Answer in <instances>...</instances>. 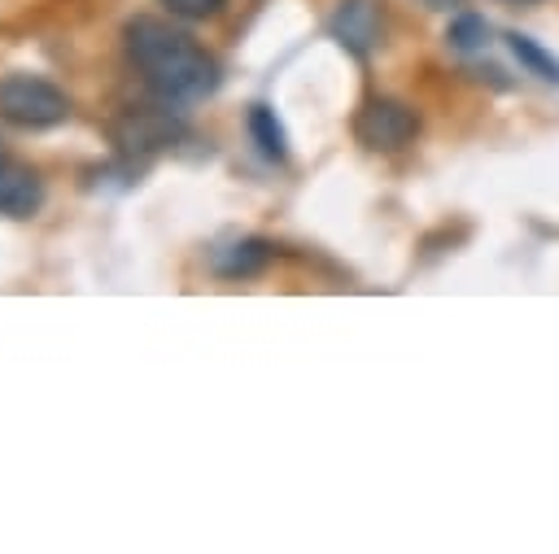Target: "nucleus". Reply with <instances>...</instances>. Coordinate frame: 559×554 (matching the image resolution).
<instances>
[{
    "mask_svg": "<svg viewBox=\"0 0 559 554\" xmlns=\"http://www.w3.org/2000/svg\"><path fill=\"white\" fill-rule=\"evenodd\" d=\"M44 209V179L22 166L0 157V218H35Z\"/></svg>",
    "mask_w": 559,
    "mask_h": 554,
    "instance_id": "obj_7",
    "label": "nucleus"
},
{
    "mask_svg": "<svg viewBox=\"0 0 559 554\" xmlns=\"http://www.w3.org/2000/svg\"><path fill=\"white\" fill-rule=\"evenodd\" d=\"M419 135V113L402 100L389 96H371L358 113H354V140L371 153H397Z\"/></svg>",
    "mask_w": 559,
    "mask_h": 554,
    "instance_id": "obj_4",
    "label": "nucleus"
},
{
    "mask_svg": "<svg viewBox=\"0 0 559 554\" xmlns=\"http://www.w3.org/2000/svg\"><path fill=\"white\" fill-rule=\"evenodd\" d=\"M245 122H249V140L258 144V153L266 161H284L288 157V131H284V122L275 118L271 105H253Z\"/></svg>",
    "mask_w": 559,
    "mask_h": 554,
    "instance_id": "obj_8",
    "label": "nucleus"
},
{
    "mask_svg": "<svg viewBox=\"0 0 559 554\" xmlns=\"http://www.w3.org/2000/svg\"><path fill=\"white\" fill-rule=\"evenodd\" d=\"M328 31L349 57H371L380 44V4L376 0H336Z\"/></svg>",
    "mask_w": 559,
    "mask_h": 554,
    "instance_id": "obj_5",
    "label": "nucleus"
},
{
    "mask_svg": "<svg viewBox=\"0 0 559 554\" xmlns=\"http://www.w3.org/2000/svg\"><path fill=\"white\" fill-rule=\"evenodd\" d=\"M166 105H131L114 118V144L122 157H153L162 148H175L188 135V122L179 118V109Z\"/></svg>",
    "mask_w": 559,
    "mask_h": 554,
    "instance_id": "obj_3",
    "label": "nucleus"
},
{
    "mask_svg": "<svg viewBox=\"0 0 559 554\" xmlns=\"http://www.w3.org/2000/svg\"><path fill=\"white\" fill-rule=\"evenodd\" d=\"M515 4H533V0H515Z\"/></svg>",
    "mask_w": 559,
    "mask_h": 554,
    "instance_id": "obj_13",
    "label": "nucleus"
},
{
    "mask_svg": "<svg viewBox=\"0 0 559 554\" xmlns=\"http://www.w3.org/2000/svg\"><path fill=\"white\" fill-rule=\"evenodd\" d=\"M0 118L22 131H48L70 118V96L52 79L17 70L0 79Z\"/></svg>",
    "mask_w": 559,
    "mask_h": 554,
    "instance_id": "obj_2",
    "label": "nucleus"
},
{
    "mask_svg": "<svg viewBox=\"0 0 559 554\" xmlns=\"http://www.w3.org/2000/svg\"><path fill=\"white\" fill-rule=\"evenodd\" d=\"M507 48H511V57H515L528 74H537V79H546V83H559V57H555V52H546L533 35L511 31V35H507Z\"/></svg>",
    "mask_w": 559,
    "mask_h": 554,
    "instance_id": "obj_9",
    "label": "nucleus"
},
{
    "mask_svg": "<svg viewBox=\"0 0 559 554\" xmlns=\"http://www.w3.org/2000/svg\"><path fill=\"white\" fill-rule=\"evenodd\" d=\"M445 44L454 48V52H463V57H472V52H480L485 44H489V22L480 17V13H454L450 17V26H445Z\"/></svg>",
    "mask_w": 559,
    "mask_h": 554,
    "instance_id": "obj_10",
    "label": "nucleus"
},
{
    "mask_svg": "<svg viewBox=\"0 0 559 554\" xmlns=\"http://www.w3.org/2000/svg\"><path fill=\"white\" fill-rule=\"evenodd\" d=\"M122 44H127V61L135 65V74L162 100L192 105V100L214 96L223 83L214 52H205L188 31H179L162 17H148V13L131 17L122 26Z\"/></svg>",
    "mask_w": 559,
    "mask_h": 554,
    "instance_id": "obj_1",
    "label": "nucleus"
},
{
    "mask_svg": "<svg viewBox=\"0 0 559 554\" xmlns=\"http://www.w3.org/2000/svg\"><path fill=\"white\" fill-rule=\"evenodd\" d=\"M170 13H179V17H192V22H201V17H214L227 0H162Z\"/></svg>",
    "mask_w": 559,
    "mask_h": 554,
    "instance_id": "obj_11",
    "label": "nucleus"
},
{
    "mask_svg": "<svg viewBox=\"0 0 559 554\" xmlns=\"http://www.w3.org/2000/svg\"><path fill=\"white\" fill-rule=\"evenodd\" d=\"M275 244L266 236H227L210 249V270L218 279H253L271 266Z\"/></svg>",
    "mask_w": 559,
    "mask_h": 554,
    "instance_id": "obj_6",
    "label": "nucleus"
},
{
    "mask_svg": "<svg viewBox=\"0 0 559 554\" xmlns=\"http://www.w3.org/2000/svg\"><path fill=\"white\" fill-rule=\"evenodd\" d=\"M424 4H428V9H450L454 0H424Z\"/></svg>",
    "mask_w": 559,
    "mask_h": 554,
    "instance_id": "obj_12",
    "label": "nucleus"
}]
</instances>
